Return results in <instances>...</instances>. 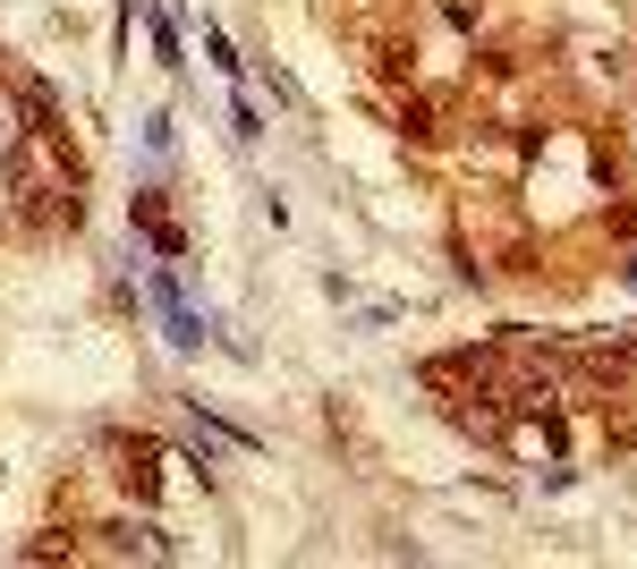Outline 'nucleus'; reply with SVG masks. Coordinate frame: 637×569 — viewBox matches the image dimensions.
<instances>
[{"label": "nucleus", "mask_w": 637, "mask_h": 569, "mask_svg": "<svg viewBox=\"0 0 637 569\" xmlns=\"http://www.w3.org/2000/svg\"><path fill=\"white\" fill-rule=\"evenodd\" d=\"M400 127H409L416 145H425V136H434V102H409V111H400Z\"/></svg>", "instance_id": "7"}, {"label": "nucleus", "mask_w": 637, "mask_h": 569, "mask_svg": "<svg viewBox=\"0 0 637 569\" xmlns=\"http://www.w3.org/2000/svg\"><path fill=\"white\" fill-rule=\"evenodd\" d=\"M127 222H136L145 238H154V230L170 222V204H161V188H136V196H127Z\"/></svg>", "instance_id": "3"}, {"label": "nucleus", "mask_w": 637, "mask_h": 569, "mask_svg": "<svg viewBox=\"0 0 637 569\" xmlns=\"http://www.w3.org/2000/svg\"><path fill=\"white\" fill-rule=\"evenodd\" d=\"M621 281H629V289H637V255H629V264H621Z\"/></svg>", "instance_id": "8"}, {"label": "nucleus", "mask_w": 637, "mask_h": 569, "mask_svg": "<svg viewBox=\"0 0 637 569\" xmlns=\"http://www.w3.org/2000/svg\"><path fill=\"white\" fill-rule=\"evenodd\" d=\"M230 127H238V136H247V145H255V136H264V111H255V102L238 94V102H230Z\"/></svg>", "instance_id": "6"}, {"label": "nucleus", "mask_w": 637, "mask_h": 569, "mask_svg": "<svg viewBox=\"0 0 637 569\" xmlns=\"http://www.w3.org/2000/svg\"><path fill=\"white\" fill-rule=\"evenodd\" d=\"M204 60L222 68V77H238V52H230V34H222V26H204Z\"/></svg>", "instance_id": "5"}, {"label": "nucleus", "mask_w": 637, "mask_h": 569, "mask_svg": "<svg viewBox=\"0 0 637 569\" xmlns=\"http://www.w3.org/2000/svg\"><path fill=\"white\" fill-rule=\"evenodd\" d=\"M136 9H145V18H154V60H161V68H179V34H170V18H161L154 0H136Z\"/></svg>", "instance_id": "4"}, {"label": "nucleus", "mask_w": 637, "mask_h": 569, "mask_svg": "<svg viewBox=\"0 0 637 569\" xmlns=\"http://www.w3.org/2000/svg\"><path fill=\"white\" fill-rule=\"evenodd\" d=\"M154 306H161V332H170V348H204V341H213V323H204L188 298H179V281H170V272H154Z\"/></svg>", "instance_id": "1"}, {"label": "nucleus", "mask_w": 637, "mask_h": 569, "mask_svg": "<svg viewBox=\"0 0 637 569\" xmlns=\"http://www.w3.org/2000/svg\"><path fill=\"white\" fill-rule=\"evenodd\" d=\"M120 484L136 493V502H154V484H161V450H154V443H120Z\"/></svg>", "instance_id": "2"}]
</instances>
